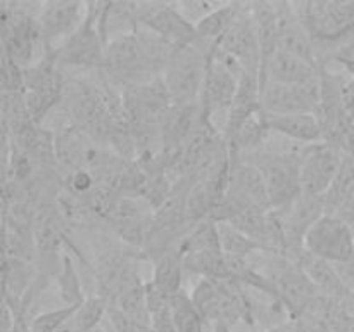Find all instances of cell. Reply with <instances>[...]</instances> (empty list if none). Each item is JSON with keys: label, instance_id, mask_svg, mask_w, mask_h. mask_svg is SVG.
<instances>
[{"label": "cell", "instance_id": "cell-16", "mask_svg": "<svg viewBox=\"0 0 354 332\" xmlns=\"http://www.w3.org/2000/svg\"><path fill=\"white\" fill-rule=\"evenodd\" d=\"M259 111H261V80H259V75L244 73L239 80L237 92L232 100L227 123H225V144H228L239 131V128Z\"/></svg>", "mask_w": 354, "mask_h": 332}, {"label": "cell", "instance_id": "cell-13", "mask_svg": "<svg viewBox=\"0 0 354 332\" xmlns=\"http://www.w3.org/2000/svg\"><path fill=\"white\" fill-rule=\"evenodd\" d=\"M95 272L97 286L104 299L111 304L131 287L144 284L138 272V261L130 255H109L100 259Z\"/></svg>", "mask_w": 354, "mask_h": 332}, {"label": "cell", "instance_id": "cell-4", "mask_svg": "<svg viewBox=\"0 0 354 332\" xmlns=\"http://www.w3.org/2000/svg\"><path fill=\"white\" fill-rule=\"evenodd\" d=\"M313 42H334L354 30V0L292 3Z\"/></svg>", "mask_w": 354, "mask_h": 332}, {"label": "cell", "instance_id": "cell-22", "mask_svg": "<svg viewBox=\"0 0 354 332\" xmlns=\"http://www.w3.org/2000/svg\"><path fill=\"white\" fill-rule=\"evenodd\" d=\"M180 258H182L185 272L196 273V275H201L203 279L232 280L223 251L194 252V255L180 256Z\"/></svg>", "mask_w": 354, "mask_h": 332}, {"label": "cell", "instance_id": "cell-35", "mask_svg": "<svg viewBox=\"0 0 354 332\" xmlns=\"http://www.w3.org/2000/svg\"><path fill=\"white\" fill-rule=\"evenodd\" d=\"M332 59L354 76V42L341 45V47L334 52V57Z\"/></svg>", "mask_w": 354, "mask_h": 332}, {"label": "cell", "instance_id": "cell-36", "mask_svg": "<svg viewBox=\"0 0 354 332\" xmlns=\"http://www.w3.org/2000/svg\"><path fill=\"white\" fill-rule=\"evenodd\" d=\"M14 325H16L14 311L10 310L6 301L0 299V332H12Z\"/></svg>", "mask_w": 354, "mask_h": 332}, {"label": "cell", "instance_id": "cell-7", "mask_svg": "<svg viewBox=\"0 0 354 332\" xmlns=\"http://www.w3.org/2000/svg\"><path fill=\"white\" fill-rule=\"evenodd\" d=\"M241 76L235 75L234 71L225 66V62L218 57L216 45L207 54V71L206 80H204L203 93H201L199 107L201 114L206 121H209L214 127V120L218 116L223 118V130L227 123L228 111H230L232 100H234L235 92ZM216 128V127H214Z\"/></svg>", "mask_w": 354, "mask_h": 332}, {"label": "cell", "instance_id": "cell-25", "mask_svg": "<svg viewBox=\"0 0 354 332\" xmlns=\"http://www.w3.org/2000/svg\"><path fill=\"white\" fill-rule=\"evenodd\" d=\"M111 308H116L118 311L128 317L130 320L142 325H151V313L147 308V297H145V282L124 290Z\"/></svg>", "mask_w": 354, "mask_h": 332}, {"label": "cell", "instance_id": "cell-31", "mask_svg": "<svg viewBox=\"0 0 354 332\" xmlns=\"http://www.w3.org/2000/svg\"><path fill=\"white\" fill-rule=\"evenodd\" d=\"M24 92L23 68L6 55L0 64V95Z\"/></svg>", "mask_w": 354, "mask_h": 332}, {"label": "cell", "instance_id": "cell-18", "mask_svg": "<svg viewBox=\"0 0 354 332\" xmlns=\"http://www.w3.org/2000/svg\"><path fill=\"white\" fill-rule=\"evenodd\" d=\"M266 116V114H265ZM272 133L297 142L313 145L324 140V128L317 114H289V116H266Z\"/></svg>", "mask_w": 354, "mask_h": 332}, {"label": "cell", "instance_id": "cell-23", "mask_svg": "<svg viewBox=\"0 0 354 332\" xmlns=\"http://www.w3.org/2000/svg\"><path fill=\"white\" fill-rule=\"evenodd\" d=\"M203 251H221L218 223L211 220V218H206V220L194 225L192 230L182 239L178 249H176V252L180 256L194 255V252Z\"/></svg>", "mask_w": 354, "mask_h": 332}, {"label": "cell", "instance_id": "cell-33", "mask_svg": "<svg viewBox=\"0 0 354 332\" xmlns=\"http://www.w3.org/2000/svg\"><path fill=\"white\" fill-rule=\"evenodd\" d=\"M95 173L86 172V169H78V172H73L69 176V185L75 194L80 196H85V194H92V190L95 189Z\"/></svg>", "mask_w": 354, "mask_h": 332}, {"label": "cell", "instance_id": "cell-29", "mask_svg": "<svg viewBox=\"0 0 354 332\" xmlns=\"http://www.w3.org/2000/svg\"><path fill=\"white\" fill-rule=\"evenodd\" d=\"M218 230H220V244L223 255L235 256V258H248V255H251L252 251H265L258 242L249 239L248 235L232 227L230 223H218Z\"/></svg>", "mask_w": 354, "mask_h": 332}, {"label": "cell", "instance_id": "cell-9", "mask_svg": "<svg viewBox=\"0 0 354 332\" xmlns=\"http://www.w3.org/2000/svg\"><path fill=\"white\" fill-rule=\"evenodd\" d=\"M346 152L330 142L308 145L301 159V189L313 196H325L337 176Z\"/></svg>", "mask_w": 354, "mask_h": 332}, {"label": "cell", "instance_id": "cell-38", "mask_svg": "<svg viewBox=\"0 0 354 332\" xmlns=\"http://www.w3.org/2000/svg\"><path fill=\"white\" fill-rule=\"evenodd\" d=\"M270 332H297V331L292 327V325L283 324V325H279V327L272 329V331H270Z\"/></svg>", "mask_w": 354, "mask_h": 332}, {"label": "cell", "instance_id": "cell-15", "mask_svg": "<svg viewBox=\"0 0 354 332\" xmlns=\"http://www.w3.org/2000/svg\"><path fill=\"white\" fill-rule=\"evenodd\" d=\"M320 69L315 62L294 55L286 50H275L261 66L259 80L283 85H310L318 82Z\"/></svg>", "mask_w": 354, "mask_h": 332}, {"label": "cell", "instance_id": "cell-12", "mask_svg": "<svg viewBox=\"0 0 354 332\" xmlns=\"http://www.w3.org/2000/svg\"><path fill=\"white\" fill-rule=\"evenodd\" d=\"M282 225L286 248L301 251L304 249V237L308 230L320 220L325 211V196H313L303 192L289 208L280 211H273Z\"/></svg>", "mask_w": 354, "mask_h": 332}, {"label": "cell", "instance_id": "cell-5", "mask_svg": "<svg viewBox=\"0 0 354 332\" xmlns=\"http://www.w3.org/2000/svg\"><path fill=\"white\" fill-rule=\"evenodd\" d=\"M304 251L327 263H351L354 259V232L348 221L324 214L304 237Z\"/></svg>", "mask_w": 354, "mask_h": 332}, {"label": "cell", "instance_id": "cell-37", "mask_svg": "<svg viewBox=\"0 0 354 332\" xmlns=\"http://www.w3.org/2000/svg\"><path fill=\"white\" fill-rule=\"evenodd\" d=\"M10 152V131L6 121L0 116V154H9Z\"/></svg>", "mask_w": 354, "mask_h": 332}, {"label": "cell", "instance_id": "cell-2", "mask_svg": "<svg viewBox=\"0 0 354 332\" xmlns=\"http://www.w3.org/2000/svg\"><path fill=\"white\" fill-rule=\"evenodd\" d=\"M213 47L203 44L180 47L162 73L173 106H197L207 71V54Z\"/></svg>", "mask_w": 354, "mask_h": 332}, {"label": "cell", "instance_id": "cell-20", "mask_svg": "<svg viewBox=\"0 0 354 332\" xmlns=\"http://www.w3.org/2000/svg\"><path fill=\"white\" fill-rule=\"evenodd\" d=\"M275 284L279 290V299H282L290 310H303L313 296V290L317 289L306 273L296 268L286 270L275 280Z\"/></svg>", "mask_w": 354, "mask_h": 332}, {"label": "cell", "instance_id": "cell-17", "mask_svg": "<svg viewBox=\"0 0 354 332\" xmlns=\"http://www.w3.org/2000/svg\"><path fill=\"white\" fill-rule=\"evenodd\" d=\"M313 38L294 10L292 3H279V48L317 64Z\"/></svg>", "mask_w": 354, "mask_h": 332}, {"label": "cell", "instance_id": "cell-28", "mask_svg": "<svg viewBox=\"0 0 354 332\" xmlns=\"http://www.w3.org/2000/svg\"><path fill=\"white\" fill-rule=\"evenodd\" d=\"M106 313H109V303L102 296H90L76 308L71 322L78 332H90L100 327Z\"/></svg>", "mask_w": 354, "mask_h": 332}, {"label": "cell", "instance_id": "cell-34", "mask_svg": "<svg viewBox=\"0 0 354 332\" xmlns=\"http://www.w3.org/2000/svg\"><path fill=\"white\" fill-rule=\"evenodd\" d=\"M151 329L152 332H176L175 320H173L171 308L165 306L151 313Z\"/></svg>", "mask_w": 354, "mask_h": 332}, {"label": "cell", "instance_id": "cell-42", "mask_svg": "<svg viewBox=\"0 0 354 332\" xmlns=\"http://www.w3.org/2000/svg\"><path fill=\"white\" fill-rule=\"evenodd\" d=\"M12 332H21V327H19V322H17V318H16V325H14Z\"/></svg>", "mask_w": 354, "mask_h": 332}, {"label": "cell", "instance_id": "cell-14", "mask_svg": "<svg viewBox=\"0 0 354 332\" xmlns=\"http://www.w3.org/2000/svg\"><path fill=\"white\" fill-rule=\"evenodd\" d=\"M227 189L241 197L251 210L272 211L265 178L259 168L235 152H230V178Z\"/></svg>", "mask_w": 354, "mask_h": 332}, {"label": "cell", "instance_id": "cell-43", "mask_svg": "<svg viewBox=\"0 0 354 332\" xmlns=\"http://www.w3.org/2000/svg\"><path fill=\"white\" fill-rule=\"evenodd\" d=\"M12 331H14V329H12Z\"/></svg>", "mask_w": 354, "mask_h": 332}, {"label": "cell", "instance_id": "cell-30", "mask_svg": "<svg viewBox=\"0 0 354 332\" xmlns=\"http://www.w3.org/2000/svg\"><path fill=\"white\" fill-rule=\"evenodd\" d=\"M80 306V304H78ZM78 306H62L37 315L30 324V332H59L75 315Z\"/></svg>", "mask_w": 354, "mask_h": 332}, {"label": "cell", "instance_id": "cell-8", "mask_svg": "<svg viewBox=\"0 0 354 332\" xmlns=\"http://www.w3.org/2000/svg\"><path fill=\"white\" fill-rule=\"evenodd\" d=\"M320 78L310 85L261 82V109L266 116L318 114Z\"/></svg>", "mask_w": 354, "mask_h": 332}, {"label": "cell", "instance_id": "cell-40", "mask_svg": "<svg viewBox=\"0 0 354 332\" xmlns=\"http://www.w3.org/2000/svg\"><path fill=\"white\" fill-rule=\"evenodd\" d=\"M3 59H6V47H3L2 40H0V64H2Z\"/></svg>", "mask_w": 354, "mask_h": 332}, {"label": "cell", "instance_id": "cell-24", "mask_svg": "<svg viewBox=\"0 0 354 332\" xmlns=\"http://www.w3.org/2000/svg\"><path fill=\"white\" fill-rule=\"evenodd\" d=\"M169 308H171L176 332H203L204 318L201 317L189 293L182 289L169 297Z\"/></svg>", "mask_w": 354, "mask_h": 332}, {"label": "cell", "instance_id": "cell-26", "mask_svg": "<svg viewBox=\"0 0 354 332\" xmlns=\"http://www.w3.org/2000/svg\"><path fill=\"white\" fill-rule=\"evenodd\" d=\"M301 270L306 273L308 279L315 284V287H320V289L328 290V293H339V290H342V280L339 279L337 272L334 270L332 263L315 258V256L308 255L304 251L303 268Z\"/></svg>", "mask_w": 354, "mask_h": 332}, {"label": "cell", "instance_id": "cell-21", "mask_svg": "<svg viewBox=\"0 0 354 332\" xmlns=\"http://www.w3.org/2000/svg\"><path fill=\"white\" fill-rule=\"evenodd\" d=\"M183 272L185 270H183V263L180 255L176 251H173V249H168V251H162L156 258L151 282L159 290H162L166 296L171 297L182 290Z\"/></svg>", "mask_w": 354, "mask_h": 332}, {"label": "cell", "instance_id": "cell-1", "mask_svg": "<svg viewBox=\"0 0 354 332\" xmlns=\"http://www.w3.org/2000/svg\"><path fill=\"white\" fill-rule=\"evenodd\" d=\"M100 71L106 76V82L111 83V86H120L121 92L161 78L145 55L137 31L107 42L104 66Z\"/></svg>", "mask_w": 354, "mask_h": 332}, {"label": "cell", "instance_id": "cell-10", "mask_svg": "<svg viewBox=\"0 0 354 332\" xmlns=\"http://www.w3.org/2000/svg\"><path fill=\"white\" fill-rule=\"evenodd\" d=\"M85 16L86 3L83 2L57 0V2L41 3L38 10V24L47 50H55L61 47L82 26Z\"/></svg>", "mask_w": 354, "mask_h": 332}, {"label": "cell", "instance_id": "cell-39", "mask_svg": "<svg viewBox=\"0 0 354 332\" xmlns=\"http://www.w3.org/2000/svg\"><path fill=\"white\" fill-rule=\"evenodd\" d=\"M0 299H3V275H2V266H0Z\"/></svg>", "mask_w": 354, "mask_h": 332}, {"label": "cell", "instance_id": "cell-6", "mask_svg": "<svg viewBox=\"0 0 354 332\" xmlns=\"http://www.w3.org/2000/svg\"><path fill=\"white\" fill-rule=\"evenodd\" d=\"M135 16L138 26L152 31L176 47L199 44L196 26L176 9L175 2H137Z\"/></svg>", "mask_w": 354, "mask_h": 332}, {"label": "cell", "instance_id": "cell-41", "mask_svg": "<svg viewBox=\"0 0 354 332\" xmlns=\"http://www.w3.org/2000/svg\"><path fill=\"white\" fill-rule=\"evenodd\" d=\"M349 156H351L353 158V161H354V138H353V144H351V149H349V152H348Z\"/></svg>", "mask_w": 354, "mask_h": 332}, {"label": "cell", "instance_id": "cell-3", "mask_svg": "<svg viewBox=\"0 0 354 332\" xmlns=\"http://www.w3.org/2000/svg\"><path fill=\"white\" fill-rule=\"evenodd\" d=\"M100 2L86 3V16L82 26L64 42L54 54L61 68L102 69L106 55V40L99 30Z\"/></svg>", "mask_w": 354, "mask_h": 332}, {"label": "cell", "instance_id": "cell-32", "mask_svg": "<svg viewBox=\"0 0 354 332\" xmlns=\"http://www.w3.org/2000/svg\"><path fill=\"white\" fill-rule=\"evenodd\" d=\"M223 2H204V0H192V2H175L176 9L185 16V19H189L190 23L196 26L201 19H204L206 16H209L213 10H216L218 7Z\"/></svg>", "mask_w": 354, "mask_h": 332}, {"label": "cell", "instance_id": "cell-11", "mask_svg": "<svg viewBox=\"0 0 354 332\" xmlns=\"http://www.w3.org/2000/svg\"><path fill=\"white\" fill-rule=\"evenodd\" d=\"M218 48L235 59L245 73H252V75L261 73V47H259L258 33H256L251 12H249V3L241 7V14L220 40Z\"/></svg>", "mask_w": 354, "mask_h": 332}, {"label": "cell", "instance_id": "cell-19", "mask_svg": "<svg viewBox=\"0 0 354 332\" xmlns=\"http://www.w3.org/2000/svg\"><path fill=\"white\" fill-rule=\"evenodd\" d=\"M241 3H228L223 2L216 10L201 19L196 24V33L199 38V44L206 45V47H214L220 44L221 38L225 37L232 24L241 14Z\"/></svg>", "mask_w": 354, "mask_h": 332}, {"label": "cell", "instance_id": "cell-27", "mask_svg": "<svg viewBox=\"0 0 354 332\" xmlns=\"http://www.w3.org/2000/svg\"><path fill=\"white\" fill-rule=\"evenodd\" d=\"M57 284L59 293H61V297L64 299L66 306H78V304H82L86 299L83 296L82 282H80L76 266L73 259L69 258V255H62L61 268H59L57 273Z\"/></svg>", "mask_w": 354, "mask_h": 332}]
</instances>
